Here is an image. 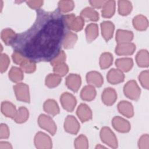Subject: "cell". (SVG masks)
<instances>
[{
	"instance_id": "1",
	"label": "cell",
	"mask_w": 149,
	"mask_h": 149,
	"mask_svg": "<svg viewBox=\"0 0 149 149\" xmlns=\"http://www.w3.org/2000/svg\"><path fill=\"white\" fill-rule=\"evenodd\" d=\"M68 30L66 17L59 9L52 12L39 9L31 27L16 34L10 45L32 63L50 62L60 55Z\"/></svg>"
},
{
	"instance_id": "2",
	"label": "cell",
	"mask_w": 149,
	"mask_h": 149,
	"mask_svg": "<svg viewBox=\"0 0 149 149\" xmlns=\"http://www.w3.org/2000/svg\"><path fill=\"white\" fill-rule=\"evenodd\" d=\"M1 111L7 117L12 118L15 115V108L9 102H3L1 104Z\"/></svg>"
},
{
	"instance_id": "3",
	"label": "cell",
	"mask_w": 149,
	"mask_h": 149,
	"mask_svg": "<svg viewBox=\"0 0 149 149\" xmlns=\"http://www.w3.org/2000/svg\"><path fill=\"white\" fill-rule=\"evenodd\" d=\"M15 32L10 29H4L1 33V38L6 45H9L15 36Z\"/></svg>"
},
{
	"instance_id": "4",
	"label": "cell",
	"mask_w": 149,
	"mask_h": 149,
	"mask_svg": "<svg viewBox=\"0 0 149 149\" xmlns=\"http://www.w3.org/2000/svg\"><path fill=\"white\" fill-rule=\"evenodd\" d=\"M104 9L102 11V15L105 17H109L113 15L115 9V1H107L105 2Z\"/></svg>"
},
{
	"instance_id": "5",
	"label": "cell",
	"mask_w": 149,
	"mask_h": 149,
	"mask_svg": "<svg viewBox=\"0 0 149 149\" xmlns=\"http://www.w3.org/2000/svg\"><path fill=\"white\" fill-rule=\"evenodd\" d=\"M21 74H22L19 69L15 67H13L11 69L9 76L10 78V80H12V81H17L22 80V76Z\"/></svg>"
},
{
	"instance_id": "6",
	"label": "cell",
	"mask_w": 149,
	"mask_h": 149,
	"mask_svg": "<svg viewBox=\"0 0 149 149\" xmlns=\"http://www.w3.org/2000/svg\"><path fill=\"white\" fill-rule=\"evenodd\" d=\"M131 3L128 1H119L120 13L126 15L130 10H131Z\"/></svg>"
},
{
	"instance_id": "7",
	"label": "cell",
	"mask_w": 149,
	"mask_h": 149,
	"mask_svg": "<svg viewBox=\"0 0 149 149\" xmlns=\"http://www.w3.org/2000/svg\"><path fill=\"white\" fill-rule=\"evenodd\" d=\"M81 14L86 17H90V20H97V19H98V15L97 14V13L91 8L85 9L82 11Z\"/></svg>"
},
{
	"instance_id": "8",
	"label": "cell",
	"mask_w": 149,
	"mask_h": 149,
	"mask_svg": "<svg viewBox=\"0 0 149 149\" xmlns=\"http://www.w3.org/2000/svg\"><path fill=\"white\" fill-rule=\"evenodd\" d=\"M73 2L72 1H60L59 2V9L61 12H67L72 10L73 7Z\"/></svg>"
},
{
	"instance_id": "9",
	"label": "cell",
	"mask_w": 149,
	"mask_h": 149,
	"mask_svg": "<svg viewBox=\"0 0 149 149\" xmlns=\"http://www.w3.org/2000/svg\"><path fill=\"white\" fill-rule=\"evenodd\" d=\"M9 63V60L8 57L7 56V55L5 54H1V61H0L1 73H3L5 71H6Z\"/></svg>"
},
{
	"instance_id": "10",
	"label": "cell",
	"mask_w": 149,
	"mask_h": 149,
	"mask_svg": "<svg viewBox=\"0 0 149 149\" xmlns=\"http://www.w3.org/2000/svg\"><path fill=\"white\" fill-rule=\"evenodd\" d=\"M8 137V127L6 125H1V139L6 138Z\"/></svg>"
},
{
	"instance_id": "11",
	"label": "cell",
	"mask_w": 149,
	"mask_h": 149,
	"mask_svg": "<svg viewBox=\"0 0 149 149\" xmlns=\"http://www.w3.org/2000/svg\"><path fill=\"white\" fill-rule=\"evenodd\" d=\"M27 3L32 8H38L42 5V1H28Z\"/></svg>"
},
{
	"instance_id": "12",
	"label": "cell",
	"mask_w": 149,
	"mask_h": 149,
	"mask_svg": "<svg viewBox=\"0 0 149 149\" xmlns=\"http://www.w3.org/2000/svg\"><path fill=\"white\" fill-rule=\"evenodd\" d=\"M90 2L91 4V5L94 6L95 7H97V8H99L101 5L103 4L104 2V1H90Z\"/></svg>"
}]
</instances>
